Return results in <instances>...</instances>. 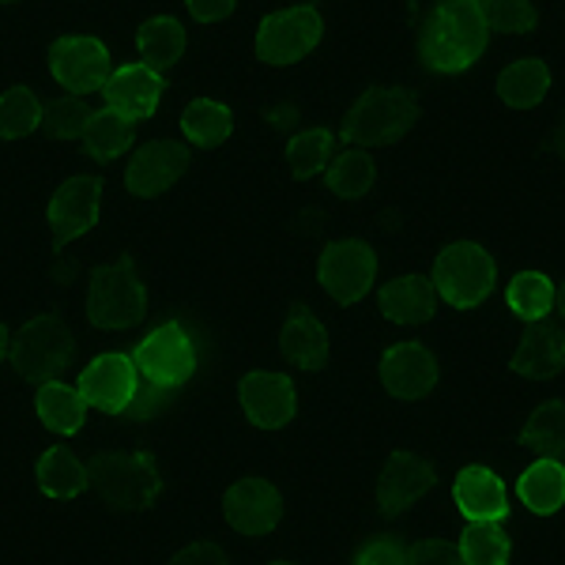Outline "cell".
<instances>
[{
    "mask_svg": "<svg viewBox=\"0 0 565 565\" xmlns=\"http://www.w3.org/2000/svg\"><path fill=\"white\" fill-rule=\"evenodd\" d=\"M494 39V23H490V4L479 0H460V4H441L430 12L423 34V61L426 68L441 72V76H460V72L476 68Z\"/></svg>",
    "mask_w": 565,
    "mask_h": 565,
    "instance_id": "1",
    "label": "cell"
},
{
    "mask_svg": "<svg viewBox=\"0 0 565 565\" xmlns=\"http://www.w3.org/2000/svg\"><path fill=\"white\" fill-rule=\"evenodd\" d=\"M415 121H418V103L412 90L399 84H373L348 106L343 140L362 151L392 148V143H399L412 132Z\"/></svg>",
    "mask_w": 565,
    "mask_h": 565,
    "instance_id": "2",
    "label": "cell"
},
{
    "mask_svg": "<svg viewBox=\"0 0 565 565\" xmlns=\"http://www.w3.org/2000/svg\"><path fill=\"white\" fill-rule=\"evenodd\" d=\"M90 482L98 487V494L106 498L109 509L117 513H143L162 498V468L151 452L143 449H121V452H103L90 463Z\"/></svg>",
    "mask_w": 565,
    "mask_h": 565,
    "instance_id": "3",
    "label": "cell"
},
{
    "mask_svg": "<svg viewBox=\"0 0 565 565\" xmlns=\"http://www.w3.org/2000/svg\"><path fill=\"white\" fill-rule=\"evenodd\" d=\"M148 313V282L132 260H106L87 279V321L103 332L132 328Z\"/></svg>",
    "mask_w": 565,
    "mask_h": 565,
    "instance_id": "4",
    "label": "cell"
},
{
    "mask_svg": "<svg viewBox=\"0 0 565 565\" xmlns=\"http://www.w3.org/2000/svg\"><path fill=\"white\" fill-rule=\"evenodd\" d=\"M136 377H143V385L178 392L181 385L196 377L200 370V343L185 324L167 321L151 328L148 335H140L136 351L129 354Z\"/></svg>",
    "mask_w": 565,
    "mask_h": 565,
    "instance_id": "5",
    "label": "cell"
},
{
    "mask_svg": "<svg viewBox=\"0 0 565 565\" xmlns=\"http://www.w3.org/2000/svg\"><path fill=\"white\" fill-rule=\"evenodd\" d=\"M498 287V260L479 242H449L434 260V295L457 309H476L490 302Z\"/></svg>",
    "mask_w": 565,
    "mask_h": 565,
    "instance_id": "6",
    "label": "cell"
},
{
    "mask_svg": "<svg viewBox=\"0 0 565 565\" xmlns=\"http://www.w3.org/2000/svg\"><path fill=\"white\" fill-rule=\"evenodd\" d=\"M324 39V15L321 8L313 4H290L279 8V12L264 15L257 26V39H253V50L264 65L282 68L302 61L309 50H317Z\"/></svg>",
    "mask_w": 565,
    "mask_h": 565,
    "instance_id": "7",
    "label": "cell"
},
{
    "mask_svg": "<svg viewBox=\"0 0 565 565\" xmlns=\"http://www.w3.org/2000/svg\"><path fill=\"white\" fill-rule=\"evenodd\" d=\"M317 279L321 290L340 306H359L370 298L373 282H377V253L362 238H335L321 249L317 260Z\"/></svg>",
    "mask_w": 565,
    "mask_h": 565,
    "instance_id": "8",
    "label": "cell"
},
{
    "mask_svg": "<svg viewBox=\"0 0 565 565\" xmlns=\"http://www.w3.org/2000/svg\"><path fill=\"white\" fill-rule=\"evenodd\" d=\"M68 328L61 317L53 313H39L31 317L12 340V362L23 377L31 381H53L61 370L68 366L72 359V340H68Z\"/></svg>",
    "mask_w": 565,
    "mask_h": 565,
    "instance_id": "9",
    "label": "cell"
},
{
    "mask_svg": "<svg viewBox=\"0 0 565 565\" xmlns=\"http://www.w3.org/2000/svg\"><path fill=\"white\" fill-rule=\"evenodd\" d=\"M114 72V53L95 34H65L50 50V76L65 87V95H87L103 87Z\"/></svg>",
    "mask_w": 565,
    "mask_h": 565,
    "instance_id": "10",
    "label": "cell"
},
{
    "mask_svg": "<svg viewBox=\"0 0 565 565\" xmlns=\"http://www.w3.org/2000/svg\"><path fill=\"white\" fill-rule=\"evenodd\" d=\"M103 204H106L103 181L90 178V174H76L50 196L45 226H50V234L57 242L87 238V234L98 226V218H103Z\"/></svg>",
    "mask_w": 565,
    "mask_h": 565,
    "instance_id": "11",
    "label": "cell"
},
{
    "mask_svg": "<svg viewBox=\"0 0 565 565\" xmlns=\"http://www.w3.org/2000/svg\"><path fill=\"white\" fill-rule=\"evenodd\" d=\"M238 404L249 426L257 430H282L298 415V385L282 370H253L238 385Z\"/></svg>",
    "mask_w": 565,
    "mask_h": 565,
    "instance_id": "12",
    "label": "cell"
},
{
    "mask_svg": "<svg viewBox=\"0 0 565 565\" xmlns=\"http://www.w3.org/2000/svg\"><path fill=\"white\" fill-rule=\"evenodd\" d=\"M223 516L238 535L264 540L282 524V494L271 479L245 476L223 494Z\"/></svg>",
    "mask_w": 565,
    "mask_h": 565,
    "instance_id": "13",
    "label": "cell"
},
{
    "mask_svg": "<svg viewBox=\"0 0 565 565\" xmlns=\"http://www.w3.org/2000/svg\"><path fill=\"white\" fill-rule=\"evenodd\" d=\"M136 388H140V377H136V370H132V359L121 351H109V354L90 359L84 373H79V385H76L79 399L103 415L129 412Z\"/></svg>",
    "mask_w": 565,
    "mask_h": 565,
    "instance_id": "14",
    "label": "cell"
},
{
    "mask_svg": "<svg viewBox=\"0 0 565 565\" xmlns=\"http://www.w3.org/2000/svg\"><path fill=\"white\" fill-rule=\"evenodd\" d=\"M162 95H167V79L162 72L148 65H117L103 84V103L106 114L121 117V121H143L159 109Z\"/></svg>",
    "mask_w": 565,
    "mask_h": 565,
    "instance_id": "15",
    "label": "cell"
},
{
    "mask_svg": "<svg viewBox=\"0 0 565 565\" xmlns=\"http://www.w3.org/2000/svg\"><path fill=\"white\" fill-rule=\"evenodd\" d=\"M441 366H437V354L418 340L392 343L381 359V381L396 399H426L437 388Z\"/></svg>",
    "mask_w": 565,
    "mask_h": 565,
    "instance_id": "16",
    "label": "cell"
},
{
    "mask_svg": "<svg viewBox=\"0 0 565 565\" xmlns=\"http://www.w3.org/2000/svg\"><path fill=\"white\" fill-rule=\"evenodd\" d=\"M452 505L468 524H501L509 516V487L498 471L468 463L452 479Z\"/></svg>",
    "mask_w": 565,
    "mask_h": 565,
    "instance_id": "17",
    "label": "cell"
},
{
    "mask_svg": "<svg viewBox=\"0 0 565 565\" xmlns=\"http://www.w3.org/2000/svg\"><path fill=\"white\" fill-rule=\"evenodd\" d=\"M434 468L415 452H388L385 471H381V487L373 501H377L385 513H407L418 501H426L434 494Z\"/></svg>",
    "mask_w": 565,
    "mask_h": 565,
    "instance_id": "18",
    "label": "cell"
},
{
    "mask_svg": "<svg viewBox=\"0 0 565 565\" xmlns=\"http://www.w3.org/2000/svg\"><path fill=\"white\" fill-rule=\"evenodd\" d=\"M189 154L178 148L174 140H154L143 143L140 151L129 159V170H125V189L132 196H162L178 185V178L185 174Z\"/></svg>",
    "mask_w": 565,
    "mask_h": 565,
    "instance_id": "19",
    "label": "cell"
},
{
    "mask_svg": "<svg viewBox=\"0 0 565 565\" xmlns=\"http://www.w3.org/2000/svg\"><path fill=\"white\" fill-rule=\"evenodd\" d=\"M279 354L302 373L321 370L332 354V335H328L324 317L313 309H295L279 328Z\"/></svg>",
    "mask_w": 565,
    "mask_h": 565,
    "instance_id": "20",
    "label": "cell"
},
{
    "mask_svg": "<svg viewBox=\"0 0 565 565\" xmlns=\"http://www.w3.org/2000/svg\"><path fill=\"white\" fill-rule=\"evenodd\" d=\"M34 482H39V494L50 501H72L90 487V460L84 452L65 449V445H53L39 457L34 468Z\"/></svg>",
    "mask_w": 565,
    "mask_h": 565,
    "instance_id": "21",
    "label": "cell"
},
{
    "mask_svg": "<svg viewBox=\"0 0 565 565\" xmlns=\"http://www.w3.org/2000/svg\"><path fill=\"white\" fill-rule=\"evenodd\" d=\"M189 50V31L178 15L162 12V15H148L140 26H136V53H140V65H148L154 72L174 68Z\"/></svg>",
    "mask_w": 565,
    "mask_h": 565,
    "instance_id": "22",
    "label": "cell"
},
{
    "mask_svg": "<svg viewBox=\"0 0 565 565\" xmlns=\"http://www.w3.org/2000/svg\"><path fill=\"white\" fill-rule=\"evenodd\" d=\"M434 309H437L434 282L418 276V271H404V276L388 279L385 290H381V313L392 324H423L430 321Z\"/></svg>",
    "mask_w": 565,
    "mask_h": 565,
    "instance_id": "23",
    "label": "cell"
},
{
    "mask_svg": "<svg viewBox=\"0 0 565 565\" xmlns=\"http://www.w3.org/2000/svg\"><path fill=\"white\" fill-rule=\"evenodd\" d=\"M34 412H39L42 426L57 437H76L84 430V418H87V404L79 399L76 385L68 381L53 377V381H42L39 392H34Z\"/></svg>",
    "mask_w": 565,
    "mask_h": 565,
    "instance_id": "24",
    "label": "cell"
},
{
    "mask_svg": "<svg viewBox=\"0 0 565 565\" xmlns=\"http://www.w3.org/2000/svg\"><path fill=\"white\" fill-rule=\"evenodd\" d=\"M343 148V132L328 129V125H302L298 132L287 136V167L298 178H324L328 162Z\"/></svg>",
    "mask_w": 565,
    "mask_h": 565,
    "instance_id": "25",
    "label": "cell"
},
{
    "mask_svg": "<svg viewBox=\"0 0 565 565\" xmlns=\"http://www.w3.org/2000/svg\"><path fill=\"white\" fill-rule=\"evenodd\" d=\"M554 87V72L543 57H516L509 61L498 79V95L509 109L540 106Z\"/></svg>",
    "mask_w": 565,
    "mask_h": 565,
    "instance_id": "26",
    "label": "cell"
},
{
    "mask_svg": "<svg viewBox=\"0 0 565 565\" xmlns=\"http://www.w3.org/2000/svg\"><path fill=\"white\" fill-rule=\"evenodd\" d=\"M234 132V109L223 98H193L181 109V136H185L193 148H218Z\"/></svg>",
    "mask_w": 565,
    "mask_h": 565,
    "instance_id": "27",
    "label": "cell"
},
{
    "mask_svg": "<svg viewBox=\"0 0 565 565\" xmlns=\"http://www.w3.org/2000/svg\"><path fill=\"white\" fill-rule=\"evenodd\" d=\"M324 185L343 200L370 196L373 185H377V162H373L370 151L343 140V148L335 151V159L328 162V170H324Z\"/></svg>",
    "mask_w": 565,
    "mask_h": 565,
    "instance_id": "28",
    "label": "cell"
},
{
    "mask_svg": "<svg viewBox=\"0 0 565 565\" xmlns=\"http://www.w3.org/2000/svg\"><path fill=\"white\" fill-rule=\"evenodd\" d=\"M521 505L532 509L535 516H554L565 501V468L562 460H535L521 471L516 482Z\"/></svg>",
    "mask_w": 565,
    "mask_h": 565,
    "instance_id": "29",
    "label": "cell"
},
{
    "mask_svg": "<svg viewBox=\"0 0 565 565\" xmlns=\"http://www.w3.org/2000/svg\"><path fill=\"white\" fill-rule=\"evenodd\" d=\"M565 362V348H562V335L551 332V328H532L513 351V370L521 377L532 381H551L562 373Z\"/></svg>",
    "mask_w": 565,
    "mask_h": 565,
    "instance_id": "30",
    "label": "cell"
},
{
    "mask_svg": "<svg viewBox=\"0 0 565 565\" xmlns=\"http://www.w3.org/2000/svg\"><path fill=\"white\" fill-rule=\"evenodd\" d=\"M45 109L50 106H45L42 90H34L26 84L4 87L0 90V136H4V140H23V136H31L45 121Z\"/></svg>",
    "mask_w": 565,
    "mask_h": 565,
    "instance_id": "31",
    "label": "cell"
},
{
    "mask_svg": "<svg viewBox=\"0 0 565 565\" xmlns=\"http://www.w3.org/2000/svg\"><path fill=\"white\" fill-rule=\"evenodd\" d=\"M505 306L513 317L535 324V321H543V317H551V309L558 306V287H554V279L543 276V271H521V276L509 282Z\"/></svg>",
    "mask_w": 565,
    "mask_h": 565,
    "instance_id": "32",
    "label": "cell"
},
{
    "mask_svg": "<svg viewBox=\"0 0 565 565\" xmlns=\"http://www.w3.org/2000/svg\"><path fill=\"white\" fill-rule=\"evenodd\" d=\"M521 441L540 460H558L562 457V445H565V399L562 396L546 399V404H540L532 415H527Z\"/></svg>",
    "mask_w": 565,
    "mask_h": 565,
    "instance_id": "33",
    "label": "cell"
},
{
    "mask_svg": "<svg viewBox=\"0 0 565 565\" xmlns=\"http://www.w3.org/2000/svg\"><path fill=\"white\" fill-rule=\"evenodd\" d=\"M79 143H84V151L90 154V159L117 162L121 154L132 151L136 125L121 121V117H114V114H106V109H95V114H90V121H87V129H84V140H79Z\"/></svg>",
    "mask_w": 565,
    "mask_h": 565,
    "instance_id": "34",
    "label": "cell"
},
{
    "mask_svg": "<svg viewBox=\"0 0 565 565\" xmlns=\"http://www.w3.org/2000/svg\"><path fill=\"white\" fill-rule=\"evenodd\" d=\"M460 565H509L513 540L501 524H468L457 540Z\"/></svg>",
    "mask_w": 565,
    "mask_h": 565,
    "instance_id": "35",
    "label": "cell"
},
{
    "mask_svg": "<svg viewBox=\"0 0 565 565\" xmlns=\"http://www.w3.org/2000/svg\"><path fill=\"white\" fill-rule=\"evenodd\" d=\"M50 114V136L57 143H79L84 140V129L90 121V114L95 109L87 106L84 95H61L57 103H53V109H45Z\"/></svg>",
    "mask_w": 565,
    "mask_h": 565,
    "instance_id": "36",
    "label": "cell"
},
{
    "mask_svg": "<svg viewBox=\"0 0 565 565\" xmlns=\"http://www.w3.org/2000/svg\"><path fill=\"white\" fill-rule=\"evenodd\" d=\"M490 23L501 26L505 34H532L540 26V8L527 0H505V4L490 8Z\"/></svg>",
    "mask_w": 565,
    "mask_h": 565,
    "instance_id": "37",
    "label": "cell"
},
{
    "mask_svg": "<svg viewBox=\"0 0 565 565\" xmlns=\"http://www.w3.org/2000/svg\"><path fill=\"white\" fill-rule=\"evenodd\" d=\"M354 565H412V546L399 543L396 535H377L359 546Z\"/></svg>",
    "mask_w": 565,
    "mask_h": 565,
    "instance_id": "38",
    "label": "cell"
},
{
    "mask_svg": "<svg viewBox=\"0 0 565 565\" xmlns=\"http://www.w3.org/2000/svg\"><path fill=\"white\" fill-rule=\"evenodd\" d=\"M412 565H460L457 543L441 535H426L412 546Z\"/></svg>",
    "mask_w": 565,
    "mask_h": 565,
    "instance_id": "39",
    "label": "cell"
},
{
    "mask_svg": "<svg viewBox=\"0 0 565 565\" xmlns=\"http://www.w3.org/2000/svg\"><path fill=\"white\" fill-rule=\"evenodd\" d=\"M170 396H174V392L140 385V388H136V396H132V404H129V412H125V415L140 418V423H148V418H159L170 407Z\"/></svg>",
    "mask_w": 565,
    "mask_h": 565,
    "instance_id": "40",
    "label": "cell"
},
{
    "mask_svg": "<svg viewBox=\"0 0 565 565\" xmlns=\"http://www.w3.org/2000/svg\"><path fill=\"white\" fill-rule=\"evenodd\" d=\"M170 565H234L231 562V554L226 551H218L215 543H185V546H178L174 551V558H170Z\"/></svg>",
    "mask_w": 565,
    "mask_h": 565,
    "instance_id": "41",
    "label": "cell"
},
{
    "mask_svg": "<svg viewBox=\"0 0 565 565\" xmlns=\"http://www.w3.org/2000/svg\"><path fill=\"white\" fill-rule=\"evenodd\" d=\"M234 12L231 0H193L189 4V15H193L196 23H215V20H226V15Z\"/></svg>",
    "mask_w": 565,
    "mask_h": 565,
    "instance_id": "42",
    "label": "cell"
},
{
    "mask_svg": "<svg viewBox=\"0 0 565 565\" xmlns=\"http://www.w3.org/2000/svg\"><path fill=\"white\" fill-rule=\"evenodd\" d=\"M8 362H12V332L0 324V370H4Z\"/></svg>",
    "mask_w": 565,
    "mask_h": 565,
    "instance_id": "43",
    "label": "cell"
},
{
    "mask_svg": "<svg viewBox=\"0 0 565 565\" xmlns=\"http://www.w3.org/2000/svg\"><path fill=\"white\" fill-rule=\"evenodd\" d=\"M271 565H290V562H271Z\"/></svg>",
    "mask_w": 565,
    "mask_h": 565,
    "instance_id": "44",
    "label": "cell"
}]
</instances>
